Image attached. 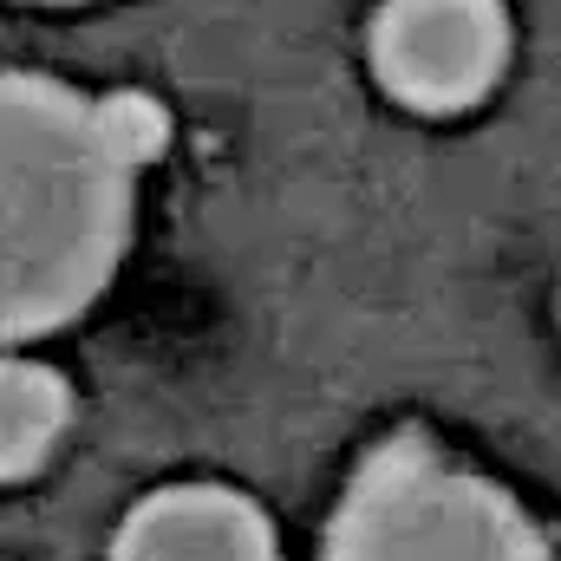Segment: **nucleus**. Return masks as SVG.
I'll use <instances>...</instances> for the list:
<instances>
[{"label":"nucleus","instance_id":"nucleus-1","mask_svg":"<svg viewBox=\"0 0 561 561\" xmlns=\"http://www.w3.org/2000/svg\"><path fill=\"white\" fill-rule=\"evenodd\" d=\"M170 144L144 92H79L0 66V346L59 333L118 275L138 176Z\"/></svg>","mask_w":561,"mask_h":561},{"label":"nucleus","instance_id":"nucleus-2","mask_svg":"<svg viewBox=\"0 0 561 561\" xmlns=\"http://www.w3.org/2000/svg\"><path fill=\"white\" fill-rule=\"evenodd\" d=\"M320 561H556L542 523L424 431L379 437L346 477Z\"/></svg>","mask_w":561,"mask_h":561},{"label":"nucleus","instance_id":"nucleus-3","mask_svg":"<svg viewBox=\"0 0 561 561\" xmlns=\"http://www.w3.org/2000/svg\"><path fill=\"white\" fill-rule=\"evenodd\" d=\"M373 79L424 118L470 112L510 66L503 0H386L366 33Z\"/></svg>","mask_w":561,"mask_h":561},{"label":"nucleus","instance_id":"nucleus-4","mask_svg":"<svg viewBox=\"0 0 561 561\" xmlns=\"http://www.w3.org/2000/svg\"><path fill=\"white\" fill-rule=\"evenodd\" d=\"M112 561H280L275 523L229 483H170L118 523Z\"/></svg>","mask_w":561,"mask_h":561},{"label":"nucleus","instance_id":"nucleus-5","mask_svg":"<svg viewBox=\"0 0 561 561\" xmlns=\"http://www.w3.org/2000/svg\"><path fill=\"white\" fill-rule=\"evenodd\" d=\"M66 424H72V386L39 359L0 353V490L33 477L59 450Z\"/></svg>","mask_w":561,"mask_h":561},{"label":"nucleus","instance_id":"nucleus-6","mask_svg":"<svg viewBox=\"0 0 561 561\" xmlns=\"http://www.w3.org/2000/svg\"><path fill=\"white\" fill-rule=\"evenodd\" d=\"M46 7H66V0H46Z\"/></svg>","mask_w":561,"mask_h":561}]
</instances>
